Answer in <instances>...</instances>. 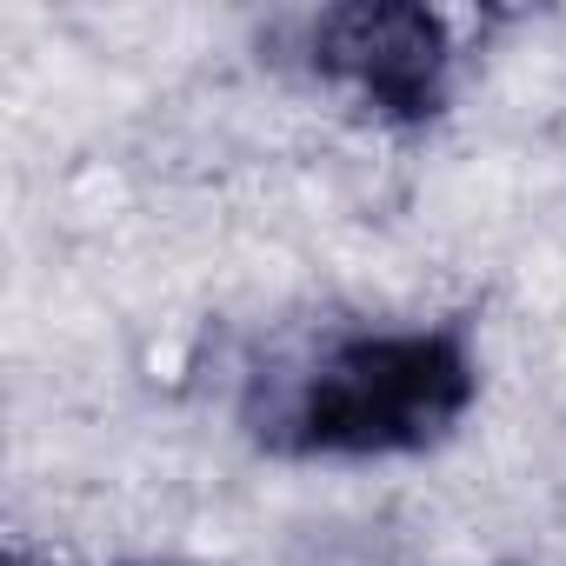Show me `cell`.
Instances as JSON below:
<instances>
[{"label":"cell","instance_id":"1","mask_svg":"<svg viewBox=\"0 0 566 566\" xmlns=\"http://www.w3.org/2000/svg\"><path fill=\"white\" fill-rule=\"evenodd\" d=\"M486 394V354L460 314L327 321L240 374L233 427L280 467H394L453 447Z\"/></svg>","mask_w":566,"mask_h":566},{"label":"cell","instance_id":"2","mask_svg":"<svg viewBox=\"0 0 566 566\" xmlns=\"http://www.w3.org/2000/svg\"><path fill=\"white\" fill-rule=\"evenodd\" d=\"M301 74L380 134H433L467 87L460 21L413 0H347L294 28Z\"/></svg>","mask_w":566,"mask_h":566},{"label":"cell","instance_id":"3","mask_svg":"<svg viewBox=\"0 0 566 566\" xmlns=\"http://www.w3.org/2000/svg\"><path fill=\"white\" fill-rule=\"evenodd\" d=\"M8 566H54V559H28V553H14ZM114 566H174V559H114Z\"/></svg>","mask_w":566,"mask_h":566},{"label":"cell","instance_id":"4","mask_svg":"<svg viewBox=\"0 0 566 566\" xmlns=\"http://www.w3.org/2000/svg\"><path fill=\"white\" fill-rule=\"evenodd\" d=\"M493 566H533V559H493Z\"/></svg>","mask_w":566,"mask_h":566}]
</instances>
